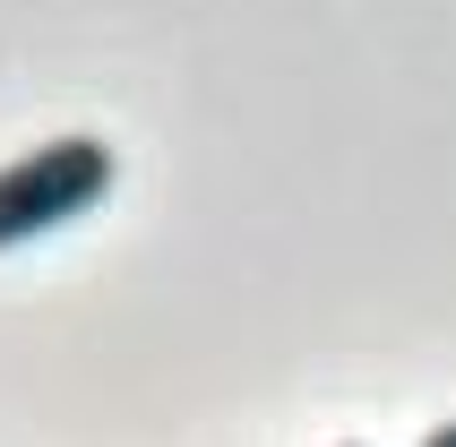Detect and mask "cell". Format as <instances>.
I'll list each match as a JSON object with an SVG mask.
<instances>
[{
    "instance_id": "obj_1",
    "label": "cell",
    "mask_w": 456,
    "mask_h": 447,
    "mask_svg": "<svg viewBox=\"0 0 456 447\" xmlns=\"http://www.w3.org/2000/svg\"><path fill=\"white\" fill-rule=\"evenodd\" d=\"M112 181H121V155L103 138H52V147L0 164V249H26L52 224H77L86 207L112 199Z\"/></svg>"
},
{
    "instance_id": "obj_2",
    "label": "cell",
    "mask_w": 456,
    "mask_h": 447,
    "mask_svg": "<svg viewBox=\"0 0 456 447\" xmlns=\"http://www.w3.org/2000/svg\"><path fill=\"white\" fill-rule=\"evenodd\" d=\"M422 447H456V422H439V430H431V439H422Z\"/></svg>"
}]
</instances>
